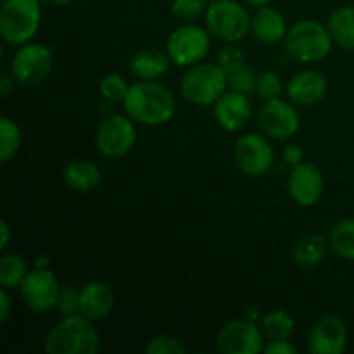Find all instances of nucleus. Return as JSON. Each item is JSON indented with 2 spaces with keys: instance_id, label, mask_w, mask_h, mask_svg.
Returning <instances> with one entry per match:
<instances>
[{
  "instance_id": "nucleus-9",
  "label": "nucleus",
  "mask_w": 354,
  "mask_h": 354,
  "mask_svg": "<svg viewBox=\"0 0 354 354\" xmlns=\"http://www.w3.org/2000/svg\"><path fill=\"white\" fill-rule=\"evenodd\" d=\"M137 142L135 121L128 114H114L100 123L95 135L97 149L106 158H123Z\"/></svg>"
},
{
  "instance_id": "nucleus-17",
  "label": "nucleus",
  "mask_w": 354,
  "mask_h": 354,
  "mask_svg": "<svg viewBox=\"0 0 354 354\" xmlns=\"http://www.w3.org/2000/svg\"><path fill=\"white\" fill-rule=\"evenodd\" d=\"M287 99L296 106H315L327 93V80L320 71L304 69L296 73L286 85Z\"/></svg>"
},
{
  "instance_id": "nucleus-31",
  "label": "nucleus",
  "mask_w": 354,
  "mask_h": 354,
  "mask_svg": "<svg viewBox=\"0 0 354 354\" xmlns=\"http://www.w3.org/2000/svg\"><path fill=\"white\" fill-rule=\"evenodd\" d=\"M207 6L206 0H173L171 14L180 21H196L206 14Z\"/></svg>"
},
{
  "instance_id": "nucleus-38",
  "label": "nucleus",
  "mask_w": 354,
  "mask_h": 354,
  "mask_svg": "<svg viewBox=\"0 0 354 354\" xmlns=\"http://www.w3.org/2000/svg\"><path fill=\"white\" fill-rule=\"evenodd\" d=\"M0 235H2V239H0V251H6L10 241V228L6 220H2V223H0Z\"/></svg>"
},
{
  "instance_id": "nucleus-33",
  "label": "nucleus",
  "mask_w": 354,
  "mask_h": 354,
  "mask_svg": "<svg viewBox=\"0 0 354 354\" xmlns=\"http://www.w3.org/2000/svg\"><path fill=\"white\" fill-rule=\"evenodd\" d=\"M185 346L182 341H178L173 335H156L145 346V353L147 354H183L185 353Z\"/></svg>"
},
{
  "instance_id": "nucleus-7",
  "label": "nucleus",
  "mask_w": 354,
  "mask_h": 354,
  "mask_svg": "<svg viewBox=\"0 0 354 354\" xmlns=\"http://www.w3.org/2000/svg\"><path fill=\"white\" fill-rule=\"evenodd\" d=\"M211 47L209 30L197 26L194 23H187L171 31L166 41V52L173 64L180 68L203 62Z\"/></svg>"
},
{
  "instance_id": "nucleus-34",
  "label": "nucleus",
  "mask_w": 354,
  "mask_h": 354,
  "mask_svg": "<svg viewBox=\"0 0 354 354\" xmlns=\"http://www.w3.org/2000/svg\"><path fill=\"white\" fill-rule=\"evenodd\" d=\"M244 62H245V54L242 52V48L235 47V45H227V47L221 48L216 55V64L220 66L225 73L237 68V66L244 64Z\"/></svg>"
},
{
  "instance_id": "nucleus-39",
  "label": "nucleus",
  "mask_w": 354,
  "mask_h": 354,
  "mask_svg": "<svg viewBox=\"0 0 354 354\" xmlns=\"http://www.w3.org/2000/svg\"><path fill=\"white\" fill-rule=\"evenodd\" d=\"M10 86H12V78L9 75H2V78H0V95L6 97L10 92Z\"/></svg>"
},
{
  "instance_id": "nucleus-26",
  "label": "nucleus",
  "mask_w": 354,
  "mask_h": 354,
  "mask_svg": "<svg viewBox=\"0 0 354 354\" xmlns=\"http://www.w3.org/2000/svg\"><path fill=\"white\" fill-rule=\"evenodd\" d=\"M28 275V265L19 254H3L0 258V286L2 289H19L24 277Z\"/></svg>"
},
{
  "instance_id": "nucleus-13",
  "label": "nucleus",
  "mask_w": 354,
  "mask_h": 354,
  "mask_svg": "<svg viewBox=\"0 0 354 354\" xmlns=\"http://www.w3.org/2000/svg\"><path fill=\"white\" fill-rule=\"evenodd\" d=\"M265 334L252 320H234L216 337L218 351L223 354H259L265 349Z\"/></svg>"
},
{
  "instance_id": "nucleus-20",
  "label": "nucleus",
  "mask_w": 354,
  "mask_h": 354,
  "mask_svg": "<svg viewBox=\"0 0 354 354\" xmlns=\"http://www.w3.org/2000/svg\"><path fill=\"white\" fill-rule=\"evenodd\" d=\"M169 62L171 59L168 52L159 50V48H144L131 57L130 71L138 80L158 82L168 73Z\"/></svg>"
},
{
  "instance_id": "nucleus-37",
  "label": "nucleus",
  "mask_w": 354,
  "mask_h": 354,
  "mask_svg": "<svg viewBox=\"0 0 354 354\" xmlns=\"http://www.w3.org/2000/svg\"><path fill=\"white\" fill-rule=\"evenodd\" d=\"M10 306H12V299L7 289L0 290V324H6L10 317Z\"/></svg>"
},
{
  "instance_id": "nucleus-6",
  "label": "nucleus",
  "mask_w": 354,
  "mask_h": 354,
  "mask_svg": "<svg viewBox=\"0 0 354 354\" xmlns=\"http://www.w3.org/2000/svg\"><path fill=\"white\" fill-rule=\"evenodd\" d=\"M204 16L209 33L227 44L244 40L251 31L252 16H249L248 9L235 0H213Z\"/></svg>"
},
{
  "instance_id": "nucleus-30",
  "label": "nucleus",
  "mask_w": 354,
  "mask_h": 354,
  "mask_svg": "<svg viewBox=\"0 0 354 354\" xmlns=\"http://www.w3.org/2000/svg\"><path fill=\"white\" fill-rule=\"evenodd\" d=\"M55 310L59 311L61 317H73V315H78L80 310H82V289L78 290L75 286L61 287Z\"/></svg>"
},
{
  "instance_id": "nucleus-22",
  "label": "nucleus",
  "mask_w": 354,
  "mask_h": 354,
  "mask_svg": "<svg viewBox=\"0 0 354 354\" xmlns=\"http://www.w3.org/2000/svg\"><path fill=\"white\" fill-rule=\"evenodd\" d=\"M334 44L354 50V6H341L330 14L327 23Z\"/></svg>"
},
{
  "instance_id": "nucleus-15",
  "label": "nucleus",
  "mask_w": 354,
  "mask_h": 354,
  "mask_svg": "<svg viewBox=\"0 0 354 354\" xmlns=\"http://www.w3.org/2000/svg\"><path fill=\"white\" fill-rule=\"evenodd\" d=\"M348 346V327L339 317L320 318L311 327L308 348L313 354H341Z\"/></svg>"
},
{
  "instance_id": "nucleus-23",
  "label": "nucleus",
  "mask_w": 354,
  "mask_h": 354,
  "mask_svg": "<svg viewBox=\"0 0 354 354\" xmlns=\"http://www.w3.org/2000/svg\"><path fill=\"white\" fill-rule=\"evenodd\" d=\"M328 241L322 235H304L294 245V261L301 266H317L327 256Z\"/></svg>"
},
{
  "instance_id": "nucleus-10",
  "label": "nucleus",
  "mask_w": 354,
  "mask_h": 354,
  "mask_svg": "<svg viewBox=\"0 0 354 354\" xmlns=\"http://www.w3.org/2000/svg\"><path fill=\"white\" fill-rule=\"evenodd\" d=\"M19 292L24 306L33 313L40 315L54 310L61 286H59L57 277L50 270L37 266L24 277L23 283L19 286Z\"/></svg>"
},
{
  "instance_id": "nucleus-5",
  "label": "nucleus",
  "mask_w": 354,
  "mask_h": 354,
  "mask_svg": "<svg viewBox=\"0 0 354 354\" xmlns=\"http://www.w3.org/2000/svg\"><path fill=\"white\" fill-rule=\"evenodd\" d=\"M227 90V73L216 62H197L190 66L180 82L183 99L196 106H213Z\"/></svg>"
},
{
  "instance_id": "nucleus-40",
  "label": "nucleus",
  "mask_w": 354,
  "mask_h": 354,
  "mask_svg": "<svg viewBox=\"0 0 354 354\" xmlns=\"http://www.w3.org/2000/svg\"><path fill=\"white\" fill-rule=\"evenodd\" d=\"M245 2L252 7H263V6H268L272 0H245Z\"/></svg>"
},
{
  "instance_id": "nucleus-11",
  "label": "nucleus",
  "mask_w": 354,
  "mask_h": 354,
  "mask_svg": "<svg viewBox=\"0 0 354 354\" xmlns=\"http://www.w3.org/2000/svg\"><path fill=\"white\" fill-rule=\"evenodd\" d=\"M275 152L263 135L245 133L234 145V161L244 175L258 178L272 169Z\"/></svg>"
},
{
  "instance_id": "nucleus-27",
  "label": "nucleus",
  "mask_w": 354,
  "mask_h": 354,
  "mask_svg": "<svg viewBox=\"0 0 354 354\" xmlns=\"http://www.w3.org/2000/svg\"><path fill=\"white\" fill-rule=\"evenodd\" d=\"M23 144V135L19 127L10 118L0 120V161L9 162L19 152Z\"/></svg>"
},
{
  "instance_id": "nucleus-16",
  "label": "nucleus",
  "mask_w": 354,
  "mask_h": 354,
  "mask_svg": "<svg viewBox=\"0 0 354 354\" xmlns=\"http://www.w3.org/2000/svg\"><path fill=\"white\" fill-rule=\"evenodd\" d=\"M213 113L216 123L225 131H241L248 127L252 116V107L249 95L230 90L225 92L213 104Z\"/></svg>"
},
{
  "instance_id": "nucleus-36",
  "label": "nucleus",
  "mask_w": 354,
  "mask_h": 354,
  "mask_svg": "<svg viewBox=\"0 0 354 354\" xmlns=\"http://www.w3.org/2000/svg\"><path fill=\"white\" fill-rule=\"evenodd\" d=\"M283 162L289 166H297L304 162V151L296 144H290L283 149Z\"/></svg>"
},
{
  "instance_id": "nucleus-42",
  "label": "nucleus",
  "mask_w": 354,
  "mask_h": 354,
  "mask_svg": "<svg viewBox=\"0 0 354 354\" xmlns=\"http://www.w3.org/2000/svg\"><path fill=\"white\" fill-rule=\"evenodd\" d=\"M40 2H41V0H40Z\"/></svg>"
},
{
  "instance_id": "nucleus-1",
  "label": "nucleus",
  "mask_w": 354,
  "mask_h": 354,
  "mask_svg": "<svg viewBox=\"0 0 354 354\" xmlns=\"http://www.w3.org/2000/svg\"><path fill=\"white\" fill-rule=\"evenodd\" d=\"M124 113L138 124L159 127L175 116L176 100L168 86L159 82L140 80L130 86L123 102Z\"/></svg>"
},
{
  "instance_id": "nucleus-35",
  "label": "nucleus",
  "mask_w": 354,
  "mask_h": 354,
  "mask_svg": "<svg viewBox=\"0 0 354 354\" xmlns=\"http://www.w3.org/2000/svg\"><path fill=\"white\" fill-rule=\"evenodd\" d=\"M263 351L266 354H297V348L289 339H283V341H268Z\"/></svg>"
},
{
  "instance_id": "nucleus-19",
  "label": "nucleus",
  "mask_w": 354,
  "mask_h": 354,
  "mask_svg": "<svg viewBox=\"0 0 354 354\" xmlns=\"http://www.w3.org/2000/svg\"><path fill=\"white\" fill-rule=\"evenodd\" d=\"M114 308V292L107 283L88 282L82 289V310L80 313L90 320H104Z\"/></svg>"
},
{
  "instance_id": "nucleus-18",
  "label": "nucleus",
  "mask_w": 354,
  "mask_h": 354,
  "mask_svg": "<svg viewBox=\"0 0 354 354\" xmlns=\"http://www.w3.org/2000/svg\"><path fill=\"white\" fill-rule=\"evenodd\" d=\"M251 31L259 41L273 45L282 41L289 30L282 14L268 3V6L256 7V12L252 14L251 19Z\"/></svg>"
},
{
  "instance_id": "nucleus-25",
  "label": "nucleus",
  "mask_w": 354,
  "mask_h": 354,
  "mask_svg": "<svg viewBox=\"0 0 354 354\" xmlns=\"http://www.w3.org/2000/svg\"><path fill=\"white\" fill-rule=\"evenodd\" d=\"M259 327L268 341H283V339H290V335L294 334L296 322L287 311L275 310L263 317Z\"/></svg>"
},
{
  "instance_id": "nucleus-32",
  "label": "nucleus",
  "mask_w": 354,
  "mask_h": 354,
  "mask_svg": "<svg viewBox=\"0 0 354 354\" xmlns=\"http://www.w3.org/2000/svg\"><path fill=\"white\" fill-rule=\"evenodd\" d=\"M282 92H283L282 80H280V76L277 75V73L266 71V73H261V75H258V83H256L254 93L259 97V99H263L266 102V100H272V99H277V97H280V93Z\"/></svg>"
},
{
  "instance_id": "nucleus-4",
  "label": "nucleus",
  "mask_w": 354,
  "mask_h": 354,
  "mask_svg": "<svg viewBox=\"0 0 354 354\" xmlns=\"http://www.w3.org/2000/svg\"><path fill=\"white\" fill-rule=\"evenodd\" d=\"M40 0H3L0 9V37L9 45H24L38 33Z\"/></svg>"
},
{
  "instance_id": "nucleus-29",
  "label": "nucleus",
  "mask_w": 354,
  "mask_h": 354,
  "mask_svg": "<svg viewBox=\"0 0 354 354\" xmlns=\"http://www.w3.org/2000/svg\"><path fill=\"white\" fill-rule=\"evenodd\" d=\"M100 95L107 100V102H124L128 95V90H130V85L127 83V80L123 78L118 73H111V75H106L102 80H100Z\"/></svg>"
},
{
  "instance_id": "nucleus-14",
  "label": "nucleus",
  "mask_w": 354,
  "mask_h": 354,
  "mask_svg": "<svg viewBox=\"0 0 354 354\" xmlns=\"http://www.w3.org/2000/svg\"><path fill=\"white\" fill-rule=\"evenodd\" d=\"M289 196L297 206L311 207L322 199L325 180L320 169L311 162H301L294 166L287 182Z\"/></svg>"
},
{
  "instance_id": "nucleus-8",
  "label": "nucleus",
  "mask_w": 354,
  "mask_h": 354,
  "mask_svg": "<svg viewBox=\"0 0 354 354\" xmlns=\"http://www.w3.org/2000/svg\"><path fill=\"white\" fill-rule=\"evenodd\" d=\"M54 64V57L47 45L28 44L19 45L10 61V73L12 78L23 86L40 85L48 78Z\"/></svg>"
},
{
  "instance_id": "nucleus-43",
  "label": "nucleus",
  "mask_w": 354,
  "mask_h": 354,
  "mask_svg": "<svg viewBox=\"0 0 354 354\" xmlns=\"http://www.w3.org/2000/svg\"><path fill=\"white\" fill-rule=\"evenodd\" d=\"M2 2H3V0H2Z\"/></svg>"
},
{
  "instance_id": "nucleus-41",
  "label": "nucleus",
  "mask_w": 354,
  "mask_h": 354,
  "mask_svg": "<svg viewBox=\"0 0 354 354\" xmlns=\"http://www.w3.org/2000/svg\"><path fill=\"white\" fill-rule=\"evenodd\" d=\"M52 3H55V6H68V3H71L73 0H50Z\"/></svg>"
},
{
  "instance_id": "nucleus-21",
  "label": "nucleus",
  "mask_w": 354,
  "mask_h": 354,
  "mask_svg": "<svg viewBox=\"0 0 354 354\" xmlns=\"http://www.w3.org/2000/svg\"><path fill=\"white\" fill-rule=\"evenodd\" d=\"M62 178L66 185L75 192H90L99 187L102 173L95 162L88 159H75L64 168Z\"/></svg>"
},
{
  "instance_id": "nucleus-3",
  "label": "nucleus",
  "mask_w": 354,
  "mask_h": 354,
  "mask_svg": "<svg viewBox=\"0 0 354 354\" xmlns=\"http://www.w3.org/2000/svg\"><path fill=\"white\" fill-rule=\"evenodd\" d=\"M283 44L290 57L310 64L324 61L330 54L334 40L325 24L315 19H301L289 28Z\"/></svg>"
},
{
  "instance_id": "nucleus-28",
  "label": "nucleus",
  "mask_w": 354,
  "mask_h": 354,
  "mask_svg": "<svg viewBox=\"0 0 354 354\" xmlns=\"http://www.w3.org/2000/svg\"><path fill=\"white\" fill-rule=\"evenodd\" d=\"M227 83L228 88L234 90L239 93H254L256 83H258V73L252 68H249L248 64H241L237 68L227 71Z\"/></svg>"
},
{
  "instance_id": "nucleus-24",
  "label": "nucleus",
  "mask_w": 354,
  "mask_h": 354,
  "mask_svg": "<svg viewBox=\"0 0 354 354\" xmlns=\"http://www.w3.org/2000/svg\"><path fill=\"white\" fill-rule=\"evenodd\" d=\"M328 245L339 258L354 261V218H344L334 225L328 235Z\"/></svg>"
},
{
  "instance_id": "nucleus-2",
  "label": "nucleus",
  "mask_w": 354,
  "mask_h": 354,
  "mask_svg": "<svg viewBox=\"0 0 354 354\" xmlns=\"http://www.w3.org/2000/svg\"><path fill=\"white\" fill-rule=\"evenodd\" d=\"M99 348V330L93 327V320L82 313L62 317L45 337V351L48 354H93Z\"/></svg>"
},
{
  "instance_id": "nucleus-12",
  "label": "nucleus",
  "mask_w": 354,
  "mask_h": 354,
  "mask_svg": "<svg viewBox=\"0 0 354 354\" xmlns=\"http://www.w3.org/2000/svg\"><path fill=\"white\" fill-rule=\"evenodd\" d=\"M258 127L266 137L275 140H287L299 131L301 120L292 102L280 97L266 100L258 113Z\"/></svg>"
}]
</instances>
